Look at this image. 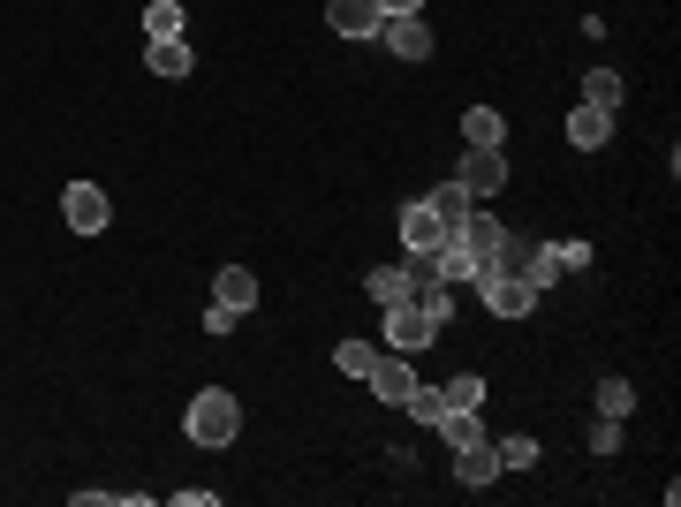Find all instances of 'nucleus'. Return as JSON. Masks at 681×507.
<instances>
[{
  "mask_svg": "<svg viewBox=\"0 0 681 507\" xmlns=\"http://www.w3.org/2000/svg\"><path fill=\"white\" fill-rule=\"evenodd\" d=\"M409 303L425 311L431 326H447V318H455V296H447V281H431V288H417V296H409Z\"/></svg>",
  "mask_w": 681,
  "mask_h": 507,
  "instance_id": "nucleus-23",
  "label": "nucleus"
},
{
  "mask_svg": "<svg viewBox=\"0 0 681 507\" xmlns=\"http://www.w3.org/2000/svg\"><path fill=\"white\" fill-rule=\"evenodd\" d=\"M439 432H447V447H469V439H485L477 409H447V417H439Z\"/></svg>",
  "mask_w": 681,
  "mask_h": 507,
  "instance_id": "nucleus-25",
  "label": "nucleus"
},
{
  "mask_svg": "<svg viewBox=\"0 0 681 507\" xmlns=\"http://www.w3.org/2000/svg\"><path fill=\"white\" fill-rule=\"evenodd\" d=\"M538 463V447L530 439H500V469H530Z\"/></svg>",
  "mask_w": 681,
  "mask_h": 507,
  "instance_id": "nucleus-27",
  "label": "nucleus"
},
{
  "mask_svg": "<svg viewBox=\"0 0 681 507\" xmlns=\"http://www.w3.org/2000/svg\"><path fill=\"white\" fill-rule=\"evenodd\" d=\"M621 447V417H598L591 424V455H613Z\"/></svg>",
  "mask_w": 681,
  "mask_h": 507,
  "instance_id": "nucleus-26",
  "label": "nucleus"
},
{
  "mask_svg": "<svg viewBox=\"0 0 681 507\" xmlns=\"http://www.w3.org/2000/svg\"><path fill=\"white\" fill-rule=\"evenodd\" d=\"M386 341H394L402 356H417V348H431V341H439V326H431L417 303H394V311H386Z\"/></svg>",
  "mask_w": 681,
  "mask_h": 507,
  "instance_id": "nucleus-6",
  "label": "nucleus"
},
{
  "mask_svg": "<svg viewBox=\"0 0 681 507\" xmlns=\"http://www.w3.org/2000/svg\"><path fill=\"white\" fill-rule=\"evenodd\" d=\"M463 136H469V144H485V152H500V144H508V122H500L492 107H469V114H463Z\"/></svg>",
  "mask_w": 681,
  "mask_h": 507,
  "instance_id": "nucleus-13",
  "label": "nucleus"
},
{
  "mask_svg": "<svg viewBox=\"0 0 681 507\" xmlns=\"http://www.w3.org/2000/svg\"><path fill=\"white\" fill-rule=\"evenodd\" d=\"M144 61H152V77H190V69H197V61H190V39H152Z\"/></svg>",
  "mask_w": 681,
  "mask_h": 507,
  "instance_id": "nucleus-14",
  "label": "nucleus"
},
{
  "mask_svg": "<svg viewBox=\"0 0 681 507\" xmlns=\"http://www.w3.org/2000/svg\"><path fill=\"white\" fill-rule=\"evenodd\" d=\"M379 45L394 61H431V23L425 16H379Z\"/></svg>",
  "mask_w": 681,
  "mask_h": 507,
  "instance_id": "nucleus-4",
  "label": "nucleus"
},
{
  "mask_svg": "<svg viewBox=\"0 0 681 507\" xmlns=\"http://www.w3.org/2000/svg\"><path fill=\"white\" fill-rule=\"evenodd\" d=\"M364 288H372V303H379V311H394V303H409V273H402V265H379Z\"/></svg>",
  "mask_w": 681,
  "mask_h": 507,
  "instance_id": "nucleus-16",
  "label": "nucleus"
},
{
  "mask_svg": "<svg viewBox=\"0 0 681 507\" xmlns=\"http://www.w3.org/2000/svg\"><path fill=\"white\" fill-rule=\"evenodd\" d=\"M560 251V273H583V265H591V243H553Z\"/></svg>",
  "mask_w": 681,
  "mask_h": 507,
  "instance_id": "nucleus-29",
  "label": "nucleus"
},
{
  "mask_svg": "<svg viewBox=\"0 0 681 507\" xmlns=\"http://www.w3.org/2000/svg\"><path fill=\"white\" fill-rule=\"evenodd\" d=\"M439 394H447V409H485V379H477V372H463V379H447Z\"/></svg>",
  "mask_w": 681,
  "mask_h": 507,
  "instance_id": "nucleus-24",
  "label": "nucleus"
},
{
  "mask_svg": "<svg viewBox=\"0 0 681 507\" xmlns=\"http://www.w3.org/2000/svg\"><path fill=\"white\" fill-rule=\"evenodd\" d=\"M386 16H425V0H379Z\"/></svg>",
  "mask_w": 681,
  "mask_h": 507,
  "instance_id": "nucleus-30",
  "label": "nucleus"
},
{
  "mask_svg": "<svg viewBox=\"0 0 681 507\" xmlns=\"http://www.w3.org/2000/svg\"><path fill=\"white\" fill-rule=\"evenodd\" d=\"M372 394H379V402H394V409H402V402H409V386H417V372H409V364H394V356H379V364H372Z\"/></svg>",
  "mask_w": 681,
  "mask_h": 507,
  "instance_id": "nucleus-10",
  "label": "nucleus"
},
{
  "mask_svg": "<svg viewBox=\"0 0 681 507\" xmlns=\"http://www.w3.org/2000/svg\"><path fill=\"white\" fill-rule=\"evenodd\" d=\"M379 0H334V8H326V23H334L340 39H379Z\"/></svg>",
  "mask_w": 681,
  "mask_h": 507,
  "instance_id": "nucleus-9",
  "label": "nucleus"
},
{
  "mask_svg": "<svg viewBox=\"0 0 681 507\" xmlns=\"http://www.w3.org/2000/svg\"><path fill=\"white\" fill-rule=\"evenodd\" d=\"M235 318H243L235 303H213V311H205V334H235Z\"/></svg>",
  "mask_w": 681,
  "mask_h": 507,
  "instance_id": "nucleus-28",
  "label": "nucleus"
},
{
  "mask_svg": "<svg viewBox=\"0 0 681 507\" xmlns=\"http://www.w3.org/2000/svg\"><path fill=\"white\" fill-rule=\"evenodd\" d=\"M606 129H613V114L576 107V114H568V144H576V152H598V144H606Z\"/></svg>",
  "mask_w": 681,
  "mask_h": 507,
  "instance_id": "nucleus-12",
  "label": "nucleus"
},
{
  "mask_svg": "<svg viewBox=\"0 0 681 507\" xmlns=\"http://www.w3.org/2000/svg\"><path fill=\"white\" fill-rule=\"evenodd\" d=\"M583 107L613 114V107H621V77H613V69H591V77H583Z\"/></svg>",
  "mask_w": 681,
  "mask_h": 507,
  "instance_id": "nucleus-17",
  "label": "nucleus"
},
{
  "mask_svg": "<svg viewBox=\"0 0 681 507\" xmlns=\"http://www.w3.org/2000/svg\"><path fill=\"white\" fill-rule=\"evenodd\" d=\"M538 288H530V281H515V273H492V281H485V311H492V318H522V311H538Z\"/></svg>",
  "mask_w": 681,
  "mask_h": 507,
  "instance_id": "nucleus-7",
  "label": "nucleus"
},
{
  "mask_svg": "<svg viewBox=\"0 0 681 507\" xmlns=\"http://www.w3.org/2000/svg\"><path fill=\"white\" fill-rule=\"evenodd\" d=\"M637 409V386L629 379H598V417H629Z\"/></svg>",
  "mask_w": 681,
  "mask_h": 507,
  "instance_id": "nucleus-21",
  "label": "nucleus"
},
{
  "mask_svg": "<svg viewBox=\"0 0 681 507\" xmlns=\"http://www.w3.org/2000/svg\"><path fill=\"white\" fill-rule=\"evenodd\" d=\"M500 477V447H485V439H469V447H455V485H469V493H485Z\"/></svg>",
  "mask_w": 681,
  "mask_h": 507,
  "instance_id": "nucleus-8",
  "label": "nucleus"
},
{
  "mask_svg": "<svg viewBox=\"0 0 681 507\" xmlns=\"http://www.w3.org/2000/svg\"><path fill=\"white\" fill-rule=\"evenodd\" d=\"M144 39H182V0H152L144 8Z\"/></svg>",
  "mask_w": 681,
  "mask_h": 507,
  "instance_id": "nucleus-19",
  "label": "nucleus"
},
{
  "mask_svg": "<svg viewBox=\"0 0 681 507\" xmlns=\"http://www.w3.org/2000/svg\"><path fill=\"white\" fill-rule=\"evenodd\" d=\"M500 273L530 281V288L546 296V288L560 281V251H553V243H522V235H508V243H500Z\"/></svg>",
  "mask_w": 681,
  "mask_h": 507,
  "instance_id": "nucleus-3",
  "label": "nucleus"
},
{
  "mask_svg": "<svg viewBox=\"0 0 681 507\" xmlns=\"http://www.w3.org/2000/svg\"><path fill=\"white\" fill-rule=\"evenodd\" d=\"M455 182H463V197H469V205H492V197L508 190V144H500V152L469 144V152H463V168H455Z\"/></svg>",
  "mask_w": 681,
  "mask_h": 507,
  "instance_id": "nucleus-2",
  "label": "nucleus"
},
{
  "mask_svg": "<svg viewBox=\"0 0 681 507\" xmlns=\"http://www.w3.org/2000/svg\"><path fill=\"white\" fill-rule=\"evenodd\" d=\"M402 409H409V417H417V424H439V417H447V394L417 379V386H409V402H402Z\"/></svg>",
  "mask_w": 681,
  "mask_h": 507,
  "instance_id": "nucleus-20",
  "label": "nucleus"
},
{
  "mask_svg": "<svg viewBox=\"0 0 681 507\" xmlns=\"http://www.w3.org/2000/svg\"><path fill=\"white\" fill-rule=\"evenodd\" d=\"M402 243H409V251H439V243H447L439 212H431V205H409V212H402Z\"/></svg>",
  "mask_w": 681,
  "mask_h": 507,
  "instance_id": "nucleus-11",
  "label": "nucleus"
},
{
  "mask_svg": "<svg viewBox=\"0 0 681 507\" xmlns=\"http://www.w3.org/2000/svg\"><path fill=\"white\" fill-rule=\"evenodd\" d=\"M235 432H243V402H235L227 386H205V394L190 402V439H197V447H227Z\"/></svg>",
  "mask_w": 681,
  "mask_h": 507,
  "instance_id": "nucleus-1",
  "label": "nucleus"
},
{
  "mask_svg": "<svg viewBox=\"0 0 681 507\" xmlns=\"http://www.w3.org/2000/svg\"><path fill=\"white\" fill-rule=\"evenodd\" d=\"M61 220H69L77 235H99V227H106V190H99V182H69V190H61Z\"/></svg>",
  "mask_w": 681,
  "mask_h": 507,
  "instance_id": "nucleus-5",
  "label": "nucleus"
},
{
  "mask_svg": "<svg viewBox=\"0 0 681 507\" xmlns=\"http://www.w3.org/2000/svg\"><path fill=\"white\" fill-rule=\"evenodd\" d=\"M213 296H220V303H235V311H251V303H257V281H251V273H243V265H220Z\"/></svg>",
  "mask_w": 681,
  "mask_h": 507,
  "instance_id": "nucleus-15",
  "label": "nucleus"
},
{
  "mask_svg": "<svg viewBox=\"0 0 681 507\" xmlns=\"http://www.w3.org/2000/svg\"><path fill=\"white\" fill-rule=\"evenodd\" d=\"M372 364H379L372 341H340V348H334V372H348V379H372Z\"/></svg>",
  "mask_w": 681,
  "mask_h": 507,
  "instance_id": "nucleus-18",
  "label": "nucleus"
},
{
  "mask_svg": "<svg viewBox=\"0 0 681 507\" xmlns=\"http://www.w3.org/2000/svg\"><path fill=\"white\" fill-rule=\"evenodd\" d=\"M425 205L439 212V227H455V220H463V212H469V197H463V182H439V190H431Z\"/></svg>",
  "mask_w": 681,
  "mask_h": 507,
  "instance_id": "nucleus-22",
  "label": "nucleus"
}]
</instances>
